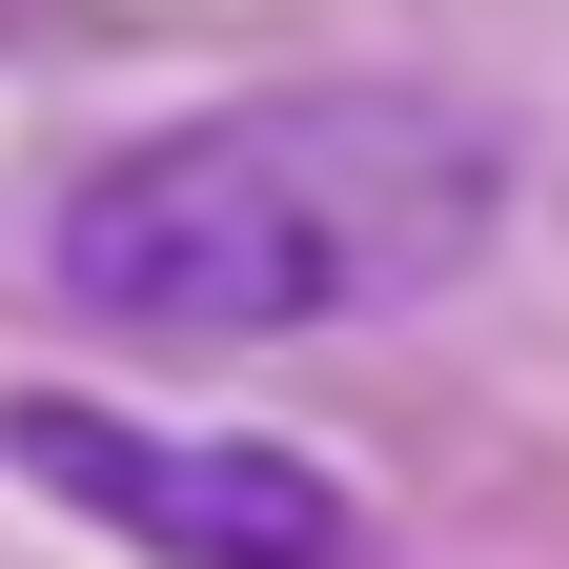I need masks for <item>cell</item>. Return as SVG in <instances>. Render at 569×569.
Returning a JSON list of instances; mask_svg holds the SVG:
<instances>
[{
	"mask_svg": "<svg viewBox=\"0 0 569 569\" xmlns=\"http://www.w3.org/2000/svg\"><path fill=\"white\" fill-rule=\"evenodd\" d=\"M509 122L468 82L346 61V82H244L102 142L41 224V284L122 346H306V326H387L509 244Z\"/></svg>",
	"mask_w": 569,
	"mask_h": 569,
	"instance_id": "1",
	"label": "cell"
},
{
	"mask_svg": "<svg viewBox=\"0 0 569 569\" xmlns=\"http://www.w3.org/2000/svg\"><path fill=\"white\" fill-rule=\"evenodd\" d=\"M0 468L41 509L122 529L142 569H387V509L326 448H264V427H163L122 387H0Z\"/></svg>",
	"mask_w": 569,
	"mask_h": 569,
	"instance_id": "2",
	"label": "cell"
}]
</instances>
